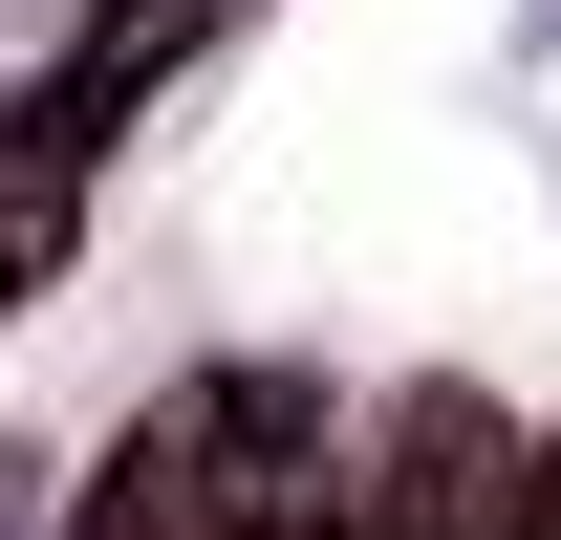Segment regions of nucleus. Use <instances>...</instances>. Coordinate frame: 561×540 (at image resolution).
Wrapping results in <instances>:
<instances>
[{
	"label": "nucleus",
	"mask_w": 561,
	"mask_h": 540,
	"mask_svg": "<svg viewBox=\"0 0 561 540\" xmlns=\"http://www.w3.org/2000/svg\"><path fill=\"white\" fill-rule=\"evenodd\" d=\"M518 432H496L476 390H411L389 432H367V475H324V540H518Z\"/></svg>",
	"instance_id": "obj_1"
},
{
	"label": "nucleus",
	"mask_w": 561,
	"mask_h": 540,
	"mask_svg": "<svg viewBox=\"0 0 561 540\" xmlns=\"http://www.w3.org/2000/svg\"><path fill=\"white\" fill-rule=\"evenodd\" d=\"M518 540H561V454H540V475H518Z\"/></svg>",
	"instance_id": "obj_2"
}]
</instances>
